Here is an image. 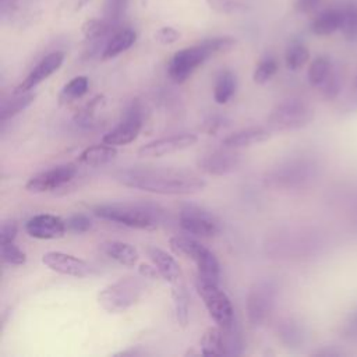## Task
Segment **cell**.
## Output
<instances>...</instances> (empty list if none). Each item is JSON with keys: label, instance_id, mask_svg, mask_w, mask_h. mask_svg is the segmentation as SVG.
Returning a JSON list of instances; mask_svg holds the SVG:
<instances>
[{"label": "cell", "instance_id": "6da1fadb", "mask_svg": "<svg viewBox=\"0 0 357 357\" xmlns=\"http://www.w3.org/2000/svg\"><path fill=\"white\" fill-rule=\"evenodd\" d=\"M116 180L126 187L162 195L194 194L206 185V181L194 173L159 167L126 169L116 174Z\"/></svg>", "mask_w": 357, "mask_h": 357}, {"label": "cell", "instance_id": "7a4b0ae2", "mask_svg": "<svg viewBox=\"0 0 357 357\" xmlns=\"http://www.w3.org/2000/svg\"><path fill=\"white\" fill-rule=\"evenodd\" d=\"M93 215L109 222L132 229H156L163 220V209L152 202H110L99 204L92 209Z\"/></svg>", "mask_w": 357, "mask_h": 357}, {"label": "cell", "instance_id": "3957f363", "mask_svg": "<svg viewBox=\"0 0 357 357\" xmlns=\"http://www.w3.org/2000/svg\"><path fill=\"white\" fill-rule=\"evenodd\" d=\"M321 163L311 155H296L279 162L265 174V184L275 190H298L312 183Z\"/></svg>", "mask_w": 357, "mask_h": 357}, {"label": "cell", "instance_id": "277c9868", "mask_svg": "<svg viewBox=\"0 0 357 357\" xmlns=\"http://www.w3.org/2000/svg\"><path fill=\"white\" fill-rule=\"evenodd\" d=\"M146 278L124 276L98 293L99 305L109 312H121L139 301L146 290Z\"/></svg>", "mask_w": 357, "mask_h": 357}, {"label": "cell", "instance_id": "5b68a950", "mask_svg": "<svg viewBox=\"0 0 357 357\" xmlns=\"http://www.w3.org/2000/svg\"><path fill=\"white\" fill-rule=\"evenodd\" d=\"M314 120L312 106L300 98H290L278 103L268 116L271 131H293L307 127Z\"/></svg>", "mask_w": 357, "mask_h": 357}, {"label": "cell", "instance_id": "8992f818", "mask_svg": "<svg viewBox=\"0 0 357 357\" xmlns=\"http://www.w3.org/2000/svg\"><path fill=\"white\" fill-rule=\"evenodd\" d=\"M170 248L180 255L192 259L198 268V276L219 283L220 265L215 254L199 241L187 236H174L169 240Z\"/></svg>", "mask_w": 357, "mask_h": 357}, {"label": "cell", "instance_id": "52a82bcc", "mask_svg": "<svg viewBox=\"0 0 357 357\" xmlns=\"http://www.w3.org/2000/svg\"><path fill=\"white\" fill-rule=\"evenodd\" d=\"M195 289L212 319L222 329H229L234 324V310L227 294L219 287V283L206 280L197 275Z\"/></svg>", "mask_w": 357, "mask_h": 357}, {"label": "cell", "instance_id": "ba28073f", "mask_svg": "<svg viewBox=\"0 0 357 357\" xmlns=\"http://www.w3.org/2000/svg\"><path fill=\"white\" fill-rule=\"evenodd\" d=\"M215 53L209 39H205L194 46L177 50L167 66V74L176 84L184 82L199 66H202Z\"/></svg>", "mask_w": 357, "mask_h": 357}, {"label": "cell", "instance_id": "9c48e42d", "mask_svg": "<svg viewBox=\"0 0 357 357\" xmlns=\"http://www.w3.org/2000/svg\"><path fill=\"white\" fill-rule=\"evenodd\" d=\"M278 297V286L273 280L254 283L247 296V317L252 326L264 325L272 315Z\"/></svg>", "mask_w": 357, "mask_h": 357}, {"label": "cell", "instance_id": "30bf717a", "mask_svg": "<svg viewBox=\"0 0 357 357\" xmlns=\"http://www.w3.org/2000/svg\"><path fill=\"white\" fill-rule=\"evenodd\" d=\"M178 222L181 229L194 236L212 237L219 233L220 225L213 213L195 204H185L180 209Z\"/></svg>", "mask_w": 357, "mask_h": 357}, {"label": "cell", "instance_id": "8fae6325", "mask_svg": "<svg viewBox=\"0 0 357 357\" xmlns=\"http://www.w3.org/2000/svg\"><path fill=\"white\" fill-rule=\"evenodd\" d=\"M142 124H144L142 106L138 102H132L124 112L121 121L113 130H110L107 134L103 135L102 142L113 146L127 145L138 137L142 128Z\"/></svg>", "mask_w": 357, "mask_h": 357}, {"label": "cell", "instance_id": "7c38bea8", "mask_svg": "<svg viewBox=\"0 0 357 357\" xmlns=\"http://www.w3.org/2000/svg\"><path fill=\"white\" fill-rule=\"evenodd\" d=\"M75 176H77V166L73 163H64L32 176L26 181L25 188L26 191L33 194L49 192L66 185Z\"/></svg>", "mask_w": 357, "mask_h": 357}, {"label": "cell", "instance_id": "4fadbf2b", "mask_svg": "<svg viewBox=\"0 0 357 357\" xmlns=\"http://www.w3.org/2000/svg\"><path fill=\"white\" fill-rule=\"evenodd\" d=\"M241 153L234 148L223 146L222 149L211 151L202 155L198 160V167L211 176H226L237 170L241 165Z\"/></svg>", "mask_w": 357, "mask_h": 357}, {"label": "cell", "instance_id": "5bb4252c", "mask_svg": "<svg viewBox=\"0 0 357 357\" xmlns=\"http://www.w3.org/2000/svg\"><path fill=\"white\" fill-rule=\"evenodd\" d=\"M198 141L194 134H174L163 138L153 139L138 149V156L141 158H162L165 155H170L183 149L192 146Z\"/></svg>", "mask_w": 357, "mask_h": 357}, {"label": "cell", "instance_id": "9a60e30c", "mask_svg": "<svg viewBox=\"0 0 357 357\" xmlns=\"http://www.w3.org/2000/svg\"><path fill=\"white\" fill-rule=\"evenodd\" d=\"M64 61L63 52H52L46 54L32 70L31 73L15 86L13 93H24L33 89L36 85L47 79L53 73H56Z\"/></svg>", "mask_w": 357, "mask_h": 357}, {"label": "cell", "instance_id": "2e32d148", "mask_svg": "<svg viewBox=\"0 0 357 357\" xmlns=\"http://www.w3.org/2000/svg\"><path fill=\"white\" fill-rule=\"evenodd\" d=\"M67 230L66 220L52 213H38L25 223V231L38 240H54L64 236Z\"/></svg>", "mask_w": 357, "mask_h": 357}, {"label": "cell", "instance_id": "e0dca14e", "mask_svg": "<svg viewBox=\"0 0 357 357\" xmlns=\"http://www.w3.org/2000/svg\"><path fill=\"white\" fill-rule=\"evenodd\" d=\"M42 262L52 271L74 278H84L91 273V266L84 259L61 251H47L42 255Z\"/></svg>", "mask_w": 357, "mask_h": 357}, {"label": "cell", "instance_id": "ac0fdd59", "mask_svg": "<svg viewBox=\"0 0 357 357\" xmlns=\"http://www.w3.org/2000/svg\"><path fill=\"white\" fill-rule=\"evenodd\" d=\"M271 138V130L265 127H247L243 130H238L233 134H229L222 139V145L227 148H244L257 145L261 142H265Z\"/></svg>", "mask_w": 357, "mask_h": 357}, {"label": "cell", "instance_id": "d6986e66", "mask_svg": "<svg viewBox=\"0 0 357 357\" xmlns=\"http://www.w3.org/2000/svg\"><path fill=\"white\" fill-rule=\"evenodd\" d=\"M279 340L289 349H300L307 342V329L296 318H284L276 328Z\"/></svg>", "mask_w": 357, "mask_h": 357}, {"label": "cell", "instance_id": "ffe728a7", "mask_svg": "<svg viewBox=\"0 0 357 357\" xmlns=\"http://www.w3.org/2000/svg\"><path fill=\"white\" fill-rule=\"evenodd\" d=\"M148 257L151 258L152 264L156 266L159 275L167 280L169 283H176L181 279V269L180 265L176 262V259L169 255L166 251L158 248V247H148L146 250Z\"/></svg>", "mask_w": 357, "mask_h": 357}, {"label": "cell", "instance_id": "44dd1931", "mask_svg": "<svg viewBox=\"0 0 357 357\" xmlns=\"http://www.w3.org/2000/svg\"><path fill=\"white\" fill-rule=\"evenodd\" d=\"M137 40V33L131 28H120L117 29L105 43L102 49V59L109 60L113 59L126 50H128Z\"/></svg>", "mask_w": 357, "mask_h": 357}, {"label": "cell", "instance_id": "7402d4cb", "mask_svg": "<svg viewBox=\"0 0 357 357\" xmlns=\"http://www.w3.org/2000/svg\"><path fill=\"white\" fill-rule=\"evenodd\" d=\"M100 248L109 258L124 266H134L139 258V254L134 245L119 240L103 241Z\"/></svg>", "mask_w": 357, "mask_h": 357}, {"label": "cell", "instance_id": "603a6c76", "mask_svg": "<svg viewBox=\"0 0 357 357\" xmlns=\"http://www.w3.org/2000/svg\"><path fill=\"white\" fill-rule=\"evenodd\" d=\"M344 20V11L339 8H328L318 14L311 22L312 33L318 36L332 35L333 32L342 29Z\"/></svg>", "mask_w": 357, "mask_h": 357}, {"label": "cell", "instance_id": "cb8c5ba5", "mask_svg": "<svg viewBox=\"0 0 357 357\" xmlns=\"http://www.w3.org/2000/svg\"><path fill=\"white\" fill-rule=\"evenodd\" d=\"M117 155V149L113 145L109 144H98L85 148L79 155H78V162L85 166H102L113 160Z\"/></svg>", "mask_w": 357, "mask_h": 357}, {"label": "cell", "instance_id": "d4e9b609", "mask_svg": "<svg viewBox=\"0 0 357 357\" xmlns=\"http://www.w3.org/2000/svg\"><path fill=\"white\" fill-rule=\"evenodd\" d=\"M120 24H114L105 17L102 18H91L82 24L84 38L89 42H98L102 39H109L119 28Z\"/></svg>", "mask_w": 357, "mask_h": 357}, {"label": "cell", "instance_id": "484cf974", "mask_svg": "<svg viewBox=\"0 0 357 357\" xmlns=\"http://www.w3.org/2000/svg\"><path fill=\"white\" fill-rule=\"evenodd\" d=\"M201 353L205 356H222L226 354V340L223 329L218 326L208 328L201 337Z\"/></svg>", "mask_w": 357, "mask_h": 357}, {"label": "cell", "instance_id": "4316f807", "mask_svg": "<svg viewBox=\"0 0 357 357\" xmlns=\"http://www.w3.org/2000/svg\"><path fill=\"white\" fill-rule=\"evenodd\" d=\"M14 98L8 100H3L0 107V121L1 124H6L7 120L13 119L18 113L24 112L36 98L33 92H24V93H13Z\"/></svg>", "mask_w": 357, "mask_h": 357}, {"label": "cell", "instance_id": "83f0119b", "mask_svg": "<svg viewBox=\"0 0 357 357\" xmlns=\"http://www.w3.org/2000/svg\"><path fill=\"white\" fill-rule=\"evenodd\" d=\"M172 298H173L176 319L183 328H185L190 321V297L185 286L180 280L173 283Z\"/></svg>", "mask_w": 357, "mask_h": 357}, {"label": "cell", "instance_id": "f1b7e54d", "mask_svg": "<svg viewBox=\"0 0 357 357\" xmlns=\"http://www.w3.org/2000/svg\"><path fill=\"white\" fill-rule=\"evenodd\" d=\"M333 71L335 70L331 59L326 56H318L308 66V71H307L308 82L312 86L321 88L325 84V81L332 75Z\"/></svg>", "mask_w": 357, "mask_h": 357}, {"label": "cell", "instance_id": "f546056e", "mask_svg": "<svg viewBox=\"0 0 357 357\" xmlns=\"http://www.w3.org/2000/svg\"><path fill=\"white\" fill-rule=\"evenodd\" d=\"M236 88H237L236 75L229 70L220 71L219 75L216 77L215 88H213V98L216 103L219 105L227 103L233 98Z\"/></svg>", "mask_w": 357, "mask_h": 357}, {"label": "cell", "instance_id": "4dcf8cb0", "mask_svg": "<svg viewBox=\"0 0 357 357\" xmlns=\"http://www.w3.org/2000/svg\"><path fill=\"white\" fill-rule=\"evenodd\" d=\"M89 89V79L85 75H78L70 79L59 93V103L67 105L82 98Z\"/></svg>", "mask_w": 357, "mask_h": 357}, {"label": "cell", "instance_id": "1f68e13d", "mask_svg": "<svg viewBox=\"0 0 357 357\" xmlns=\"http://www.w3.org/2000/svg\"><path fill=\"white\" fill-rule=\"evenodd\" d=\"M310 60V52L308 47L300 42H294L291 43L286 53H284V61L289 70L291 71H297L301 67H304L307 64V61Z\"/></svg>", "mask_w": 357, "mask_h": 357}, {"label": "cell", "instance_id": "d6a6232c", "mask_svg": "<svg viewBox=\"0 0 357 357\" xmlns=\"http://www.w3.org/2000/svg\"><path fill=\"white\" fill-rule=\"evenodd\" d=\"M106 103V99L103 95H96L95 98H92L86 105H84L75 114L74 120L77 124L79 126H88L91 124V121L93 120L96 112H99Z\"/></svg>", "mask_w": 357, "mask_h": 357}, {"label": "cell", "instance_id": "836d02e7", "mask_svg": "<svg viewBox=\"0 0 357 357\" xmlns=\"http://www.w3.org/2000/svg\"><path fill=\"white\" fill-rule=\"evenodd\" d=\"M278 68H279V64L275 57L268 56V57L262 59L254 70V74H252L254 82H257V84L268 82L278 73Z\"/></svg>", "mask_w": 357, "mask_h": 357}, {"label": "cell", "instance_id": "e575fe53", "mask_svg": "<svg viewBox=\"0 0 357 357\" xmlns=\"http://www.w3.org/2000/svg\"><path fill=\"white\" fill-rule=\"evenodd\" d=\"M130 0H105L103 17L114 24H120L128 8Z\"/></svg>", "mask_w": 357, "mask_h": 357}, {"label": "cell", "instance_id": "d590c367", "mask_svg": "<svg viewBox=\"0 0 357 357\" xmlns=\"http://www.w3.org/2000/svg\"><path fill=\"white\" fill-rule=\"evenodd\" d=\"M1 244V259L6 264L10 265H24L26 262V255L25 252L11 243H0Z\"/></svg>", "mask_w": 357, "mask_h": 357}, {"label": "cell", "instance_id": "8d00e7d4", "mask_svg": "<svg viewBox=\"0 0 357 357\" xmlns=\"http://www.w3.org/2000/svg\"><path fill=\"white\" fill-rule=\"evenodd\" d=\"M344 11V20L342 25V32L347 40L357 39V6H350Z\"/></svg>", "mask_w": 357, "mask_h": 357}, {"label": "cell", "instance_id": "74e56055", "mask_svg": "<svg viewBox=\"0 0 357 357\" xmlns=\"http://www.w3.org/2000/svg\"><path fill=\"white\" fill-rule=\"evenodd\" d=\"M66 225H67V230L79 234V233L88 231L92 226V222L84 213H74L66 220Z\"/></svg>", "mask_w": 357, "mask_h": 357}, {"label": "cell", "instance_id": "f35d334b", "mask_svg": "<svg viewBox=\"0 0 357 357\" xmlns=\"http://www.w3.org/2000/svg\"><path fill=\"white\" fill-rule=\"evenodd\" d=\"M340 335L346 340H357V307L346 317L340 328Z\"/></svg>", "mask_w": 357, "mask_h": 357}, {"label": "cell", "instance_id": "ab89813d", "mask_svg": "<svg viewBox=\"0 0 357 357\" xmlns=\"http://www.w3.org/2000/svg\"><path fill=\"white\" fill-rule=\"evenodd\" d=\"M342 89V79L340 77L333 71L332 75L325 81V84L321 86V91L326 99H335L340 93Z\"/></svg>", "mask_w": 357, "mask_h": 357}, {"label": "cell", "instance_id": "60d3db41", "mask_svg": "<svg viewBox=\"0 0 357 357\" xmlns=\"http://www.w3.org/2000/svg\"><path fill=\"white\" fill-rule=\"evenodd\" d=\"M211 7L215 10L225 13V14H233L244 10V4L234 1V0H209Z\"/></svg>", "mask_w": 357, "mask_h": 357}, {"label": "cell", "instance_id": "b9f144b4", "mask_svg": "<svg viewBox=\"0 0 357 357\" xmlns=\"http://www.w3.org/2000/svg\"><path fill=\"white\" fill-rule=\"evenodd\" d=\"M180 38V32L173 26H162L155 32V40L160 45H172Z\"/></svg>", "mask_w": 357, "mask_h": 357}, {"label": "cell", "instance_id": "7bdbcfd3", "mask_svg": "<svg viewBox=\"0 0 357 357\" xmlns=\"http://www.w3.org/2000/svg\"><path fill=\"white\" fill-rule=\"evenodd\" d=\"M17 225L13 220H7L1 225V230H0V243H11L15 240L17 237Z\"/></svg>", "mask_w": 357, "mask_h": 357}, {"label": "cell", "instance_id": "ee69618b", "mask_svg": "<svg viewBox=\"0 0 357 357\" xmlns=\"http://www.w3.org/2000/svg\"><path fill=\"white\" fill-rule=\"evenodd\" d=\"M353 93L350 95V98L346 99L344 105H343V110L344 113L350 114V113H354L357 112V75L354 77V81H353Z\"/></svg>", "mask_w": 357, "mask_h": 357}, {"label": "cell", "instance_id": "f6af8a7d", "mask_svg": "<svg viewBox=\"0 0 357 357\" xmlns=\"http://www.w3.org/2000/svg\"><path fill=\"white\" fill-rule=\"evenodd\" d=\"M222 126H223V124H222V117L213 116V117H211V119H208V120L205 121L204 130H205L209 135H212V134L216 132Z\"/></svg>", "mask_w": 357, "mask_h": 357}, {"label": "cell", "instance_id": "bcb514c9", "mask_svg": "<svg viewBox=\"0 0 357 357\" xmlns=\"http://www.w3.org/2000/svg\"><path fill=\"white\" fill-rule=\"evenodd\" d=\"M321 0H296L294 7L298 13H308L312 8H315V6L319 3Z\"/></svg>", "mask_w": 357, "mask_h": 357}, {"label": "cell", "instance_id": "7dc6e473", "mask_svg": "<svg viewBox=\"0 0 357 357\" xmlns=\"http://www.w3.org/2000/svg\"><path fill=\"white\" fill-rule=\"evenodd\" d=\"M139 275H142L144 278L146 279H156L159 272L156 269V266H151V265H146V264H141L139 265ZM160 276V275H159Z\"/></svg>", "mask_w": 357, "mask_h": 357}, {"label": "cell", "instance_id": "c3c4849f", "mask_svg": "<svg viewBox=\"0 0 357 357\" xmlns=\"http://www.w3.org/2000/svg\"><path fill=\"white\" fill-rule=\"evenodd\" d=\"M1 4V14L3 15H11L18 6V0H0Z\"/></svg>", "mask_w": 357, "mask_h": 357}, {"label": "cell", "instance_id": "681fc988", "mask_svg": "<svg viewBox=\"0 0 357 357\" xmlns=\"http://www.w3.org/2000/svg\"><path fill=\"white\" fill-rule=\"evenodd\" d=\"M148 354L146 350H142L139 347H135V349H127V350H121L119 353H116L114 356L116 357H126V356H145Z\"/></svg>", "mask_w": 357, "mask_h": 357}, {"label": "cell", "instance_id": "f907efd6", "mask_svg": "<svg viewBox=\"0 0 357 357\" xmlns=\"http://www.w3.org/2000/svg\"><path fill=\"white\" fill-rule=\"evenodd\" d=\"M350 225L357 231V198L351 204V212H350Z\"/></svg>", "mask_w": 357, "mask_h": 357}, {"label": "cell", "instance_id": "816d5d0a", "mask_svg": "<svg viewBox=\"0 0 357 357\" xmlns=\"http://www.w3.org/2000/svg\"><path fill=\"white\" fill-rule=\"evenodd\" d=\"M315 356H333V357H336V356H340L342 354V351L340 350H335V349H325V350H317L315 353H314Z\"/></svg>", "mask_w": 357, "mask_h": 357}, {"label": "cell", "instance_id": "f5cc1de1", "mask_svg": "<svg viewBox=\"0 0 357 357\" xmlns=\"http://www.w3.org/2000/svg\"><path fill=\"white\" fill-rule=\"evenodd\" d=\"M86 3H89V0H78L77 1V10H81Z\"/></svg>", "mask_w": 357, "mask_h": 357}]
</instances>
